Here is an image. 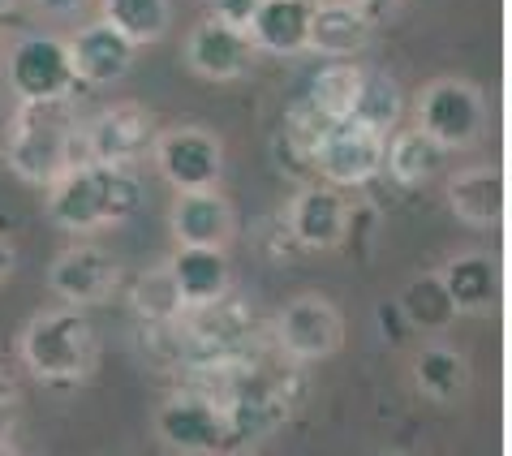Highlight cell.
Returning <instances> with one entry per match:
<instances>
[{
	"instance_id": "1",
	"label": "cell",
	"mask_w": 512,
	"mask_h": 456,
	"mask_svg": "<svg viewBox=\"0 0 512 456\" xmlns=\"http://www.w3.org/2000/svg\"><path fill=\"white\" fill-rule=\"evenodd\" d=\"M211 401L220 405L229 422L233 444H254V439L280 431L284 422L302 409L306 370L276 345H254L237 362L207 370Z\"/></svg>"
},
{
	"instance_id": "2",
	"label": "cell",
	"mask_w": 512,
	"mask_h": 456,
	"mask_svg": "<svg viewBox=\"0 0 512 456\" xmlns=\"http://www.w3.org/2000/svg\"><path fill=\"white\" fill-rule=\"evenodd\" d=\"M138 181L125 168L95 160H74L56 181H48V220L65 233H99L134 216Z\"/></svg>"
},
{
	"instance_id": "3",
	"label": "cell",
	"mask_w": 512,
	"mask_h": 456,
	"mask_svg": "<svg viewBox=\"0 0 512 456\" xmlns=\"http://www.w3.org/2000/svg\"><path fill=\"white\" fill-rule=\"evenodd\" d=\"M65 104V99H61ZM61 104H22L5 134V164L26 185H48L82 160L78 130L61 112Z\"/></svg>"
},
{
	"instance_id": "4",
	"label": "cell",
	"mask_w": 512,
	"mask_h": 456,
	"mask_svg": "<svg viewBox=\"0 0 512 456\" xmlns=\"http://www.w3.org/2000/svg\"><path fill=\"white\" fill-rule=\"evenodd\" d=\"M18 353H22V366L39 383H78L95 370L99 345L87 315L78 306H61V310H44V315L26 323Z\"/></svg>"
},
{
	"instance_id": "5",
	"label": "cell",
	"mask_w": 512,
	"mask_h": 456,
	"mask_svg": "<svg viewBox=\"0 0 512 456\" xmlns=\"http://www.w3.org/2000/svg\"><path fill=\"white\" fill-rule=\"evenodd\" d=\"M173 327H181V353L190 358V366L207 370L237 362L241 353H250L259 340V319L246 297L224 293L207 306H190Z\"/></svg>"
},
{
	"instance_id": "6",
	"label": "cell",
	"mask_w": 512,
	"mask_h": 456,
	"mask_svg": "<svg viewBox=\"0 0 512 456\" xmlns=\"http://www.w3.org/2000/svg\"><path fill=\"white\" fill-rule=\"evenodd\" d=\"M5 82L22 104H61L74 91L69 48L56 35H22L5 56Z\"/></svg>"
},
{
	"instance_id": "7",
	"label": "cell",
	"mask_w": 512,
	"mask_h": 456,
	"mask_svg": "<svg viewBox=\"0 0 512 456\" xmlns=\"http://www.w3.org/2000/svg\"><path fill=\"white\" fill-rule=\"evenodd\" d=\"M155 435L181 456H220L233 444L229 422H224V413L211 401L207 388L164 396L160 409H155Z\"/></svg>"
},
{
	"instance_id": "8",
	"label": "cell",
	"mask_w": 512,
	"mask_h": 456,
	"mask_svg": "<svg viewBox=\"0 0 512 456\" xmlns=\"http://www.w3.org/2000/svg\"><path fill=\"white\" fill-rule=\"evenodd\" d=\"M482 125H487V99L474 82L461 78H435L431 87L418 95V130L435 138L439 147L461 151L478 142Z\"/></svg>"
},
{
	"instance_id": "9",
	"label": "cell",
	"mask_w": 512,
	"mask_h": 456,
	"mask_svg": "<svg viewBox=\"0 0 512 456\" xmlns=\"http://www.w3.org/2000/svg\"><path fill=\"white\" fill-rule=\"evenodd\" d=\"M155 138V117L138 104H112L104 112H95L87 121V130H78V147H82V160H95V164H108V168H130L138 160H147Z\"/></svg>"
},
{
	"instance_id": "10",
	"label": "cell",
	"mask_w": 512,
	"mask_h": 456,
	"mask_svg": "<svg viewBox=\"0 0 512 456\" xmlns=\"http://www.w3.org/2000/svg\"><path fill=\"white\" fill-rule=\"evenodd\" d=\"M272 345L302 366L323 362L345 345V319H340V310L319 293L293 297L272 323Z\"/></svg>"
},
{
	"instance_id": "11",
	"label": "cell",
	"mask_w": 512,
	"mask_h": 456,
	"mask_svg": "<svg viewBox=\"0 0 512 456\" xmlns=\"http://www.w3.org/2000/svg\"><path fill=\"white\" fill-rule=\"evenodd\" d=\"M155 168L173 190H216L224 177V142L203 125H177L155 138Z\"/></svg>"
},
{
	"instance_id": "12",
	"label": "cell",
	"mask_w": 512,
	"mask_h": 456,
	"mask_svg": "<svg viewBox=\"0 0 512 456\" xmlns=\"http://www.w3.org/2000/svg\"><path fill=\"white\" fill-rule=\"evenodd\" d=\"M310 168L327 185H366L383 173V134L366 130L353 117H340L323 130L310 151Z\"/></svg>"
},
{
	"instance_id": "13",
	"label": "cell",
	"mask_w": 512,
	"mask_h": 456,
	"mask_svg": "<svg viewBox=\"0 0 512 456\" xmlns=\"http://www.w3.org/2000/svg\"><path fill=\"white\" fill-rule=\"evenodd\" d=\"M48 284L65 306H99L121 289V263L99 246H74L65 254H56V263L48 267Z\"/></svg>"
},
{
	"instance_id": "14",
	"label": "cell",
	"mask_w": 512,
	"mask_h": 456,
	"mask_svg": "<svg viewBox=\"0 0 512 456\" xmlns=\"http://www.w3.org/2000/svg\"><path fill=\"white\" fill-rule=\"evenodd\" d=\"M65 48H69V65H74V82H87V87H112L138 61V48L104 18L78 26L65 39Z\"/></svg>"
},
{
	"instance_id": "15",
	"label": "cell",
	"mask_w": 512,
	"mask_h": 456,
	"mask_svg": "<svg viewBox=\"0 0 512 456\" xmlns=\"http://www.w3.org/2000/svg\"><path fill=\"white\" fill-rule=\"evenodd\" d=\"M284 224H289V233H293L297 246H306V250H336V246H345V237H349L353 211H349L345 194H340L336 185H306V190L293 194Z\"/></svg>"
},
{
	"instance_id": "16",
	"label": "cell",
	"mask_w": 512,
	"mask_h": 456,
	"mask_svg": "<svg viewBox=\"0 0 512 456\" xmlns=\"http://www.w3.org/2000/svg\"><path fill=\"white\" fill-rule=\"evenodd\" d=\"M186 65L207 82H237L241 74H250L254 44L241 26H229L220 18H203L186 35Z\"/></svg>"
},
{
	"instance_id": "17",
	"label": "cell",
	"mask_w": 512,
	"mask_h": 456,
	"mask_svg": "<svg viewBox=\"0 0 512 456\" xmlns=\"http://www.w3.org/2000/svg\"><path fill=\"white\" fill-rule=\"evenodd\" d=\"M310 13L315 0H259L246 22L254 52L267 56H297L310 44Z\"/></svg>"
},
{
	"instance_id": "18",
	"label": "cell",
	"mask_w": 512,
	"mask_h": 456,
	"mask_svg": "<svg viewBox=\"0 0 512 456\" xmlns=\"http://www.w3.org/2000/svg\"><path fill=\"white\" fill-rule=\"evenodd\" d=\"M177 246H229L233 237V207L220 190H181L168 211Z\"/></svg>"
},
{
	"instance_id": "19",
	"label": "cell",
	"mask_w": 512,
	"mask_h": 456,
	"mask_svg": "<svg viewBox=\"0 0 512 456\" xmlns=\"http://www.w3.org/2000/svg\"><path fill=\"white\" fill-rule=\"evenodd\" d=\"M435 284H439V293H444L448 310H457V315H482V310H491L495 297H500V267H495L491 254L465 250L439 267Z\"/></svg>"
},
{
	"instance_id": "20",
	"label": "cell",
	"mask_w": 512,
	"mask_h": 456,
	"mask_svg": "<svg viewBox=\"0 0 512 456\" xmlns=\"http://www.w3.org/2000/svg\"><path fill=\"white\" fill-rule=\"evenodd\" d=\"M371 31H375V18L358 5V0H315L306 52L332 56V61H349L358 48H366Z\"/></svg>"
},
{
	"instance_id": "21",
	"label": "cell",
	"mask_w": 512,
	"mask_h": 456,
	"mask_svg": "<svg viewBox=\"0 0 512 456\" xmlns=\"http://www.w3.org/2000/svg\"><path fill=\"white\" fill-rule=\"evenodd\" d=\"M168 272H173V284H177L186 310L216 302V297H224L233 284L229 254L220 246H181L173 259H168Z\"/></svg>"
},
{
	"instance_id": "22",
	"label": "cell",
	"mask_w": 512,
	"mask_h": 456,
	"mask_svg": "<svg viewBox=\"0 0 512 456\" xmlns=\"http://www.w3.org/2000/svg\"><path fill=\"white\" fill-rule=\"evenodd\" d=\"M448 207L452 216L469 228H495L504 220V177L495 164L465 168L448 181Z\"/></svg>"
},
{
	"instance_id": "23",
	"label": "cell",
	"mask_w": 512,
	"mask_h": 456,
	"mask_svg": "<svg viewBox=\"0 0 512 456\" xmlns=\"http://www.w3.org/2000/svg\"><path fill=\"white\" fill-rule=\"evenodd\" d=\"M448 147H439L435 138H426L418 125L414 130H392L383 138V173H388L396 185L414 190V185H426L444 173L448 164Z\"/></svg>"
},
{
	"instance_id": "24",
	"label": "cell",
	"mask_w": 512,
	"mask_h": 456,
	"mask_svg": "<svg viewBox=\"0 0 512 456\" xmlns=\"http://www.w3.org/2000/svg\"><path fill=\"white\" fill-rule=\"evenodd\" d=\"M409 375H414V388L426 401H457L469 388V362L452 345H422L414 353Z\"/></svg>"
},
{
	"instance_id": "25",
	"label": "cell",
	"mask_w": 512,
	"mask_h": 456,
	"mask_svg": "<svg viewBox=\"0 0 512 456\" xmlns=\"http://www.w3.org/2000/svg\"><path fill=\"white\" fill-rule=\"evenodd\" d=\"M104 22L117 26L134 48H147L168 35L173 5L168 0H104Z\"/></svg>"
},
{
	"instance_id": "26",
	"label": "cell",
	"mask_w": 512,
	"mask_h": 456,
	"mask_svg": "<svg viewBox=\"0 0 512 456\" xmlns=\"http://www.w3.org/2000/svg\"><path fill=\"white\" fill-rule=\"evenodd\" d=\"M401 112H405V95L388 74H362L358 95H353V108H349L353 121L388 138L401 125Z\"/></svg>"
},
{
	"instance_id": "27",
	"label": "cell",
	"mask_w": 512,
	"mask_h": 456,
	"mask_svg": "<svg viewBox=\"0 0 512 456\" xmlns=\"http://www.w3.org/2000/svg\"><path fill=\"white\" fill-rule=\"evenodd\" d=\"M130 306L142 323L151 327H173L181 315H186V302H181L177 284H173V272H168V263L151 267V272H142L130 289Z\"/></svg>"
},
{
	"instance_id": "28",
	"label": "cell",
	"mask_w": 512,
	"mask_h": 456,
	"mask_svg": "<svg viewBox=\"0 0 512 456\" xmlns=\"http://www.w3.org/2000/svg\"><path fill=\"white\" fill-rule=\"evenodd\" d=\"M358 82H362V69L358 65H349V61H332V65H323L315 82H310V91L306 99L315 104L323 117H349V108H353V95H358Z\"/></svg>"
},
{
	"instance_id": "29",
	"label": "cell",
	"mask_w": 512,
	"mask_h": 456,
	"mask_svg": "<svg viewBox=\"0 0 512 456\" xmlns=\"http://www.w3.org/2000/svg\"><path fill=\"white\" fill-rule=\"evenodd\" d=\"M254 5H259V0H211V9H216L211 18H220V22L241 26V31H246V22H250Z\"/></svg>"
},
{
	"instance_id": "30",
	"label": "cell",
	"mask_w": 512,
	"mask_h": 456,
	"mask_svg": "<svg viewBox=\"0 0 512 456\" xmlns=\"http://www.w3.org/2000/svg\"><path fill=\"white\" fill-rule=\"evenodd\" d=\"M31 5L48 18H78V13H87L91 0H31Z\"/></svg>"
},
{
	"instance_id": "31",
	"label": "cell",
	"mask_w": 512,
	"mask_h": 456,
	"mask_svg": "<svg viewBox=\"0 0 512 456\" xmlns=\"http://www.w3.org/2000/svg\"><path fill=\"white\" fill-rule=\"evenodd\" d=\"M0 405H18V379L9 375V366H0Z\"/></svg>"
},
{
	"instance_id": "32",
	"label": "cell",
	"mask_w": 512,
	"mask_h": 456,
	"mask_svg": "<svg viewBox=\"0 0 512 456\" xmlns=\"http://www.w3.org/2000/svg\"><path fill=\"white\" fill-rule=\"evenodd\" d=\"M13 418H18V405H0V452H5L9 435H13Z\"/></svg>"
},
{
	"instance_id": "33",
	"label": "cell",
	"mask_w": 512,
	"mask_h": 456,
	"mask_svg": "<svg viewBox=\"0 0 512 456\" xmlns=\"http://www.w3.org/2000/svg\"><path fill=\"white\" fill-rule=\"evenodd\" d=\"M13 263H18V254H13V246H9L5 237H0V284L13 276Z\"/></svg>"
},
{
	"instance_id": "34",
	"label": "cell",
	"mask_w": 512,
	"mask_h": 456,
	"mask_svg": "<svg viewBox=\"0 0 512 456\" xmlns=\"http://www.w3.org/2000/svg\"><path fill=\"white\" fill-rule=\"evenodd\" d=\"M358 5H362L366 13H371V18H379V13H388V9L396 5V0H358Z\"/></svg>"
},
{
	"instance_id": "35",
	"label": "cell",
	"mask_w": 512,
	"mask_h": 456,
	"mask_svg": "<svg viewBox=\"0 0 512 456\" xmlns=\"http://www.w3.org/2000/svg\"><path fill=\"white\" fill-rule=\"evenodd\" d=\"M13 5H18V0H0V18H5V13H9Z\"/></svg>"
},
{
	"instance_id": "36",
	"label": "cell",
	"mask_w": 512,
	"mask_h": 456,
	"mask_svg": "<svg viewBox=\"0 0 512 456\" xmlns=\"http://www.w3.org/2000/svg\"><path fill=\"white\" fill-rule=\"evenodd\" d=\"M229 456H246V452H229Z\"/></svg>"
}]
</instances>
